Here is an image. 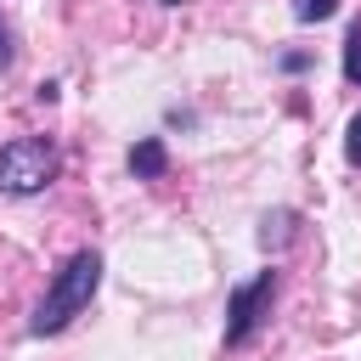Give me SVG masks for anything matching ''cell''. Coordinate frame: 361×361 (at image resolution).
I'll use <instances>...</instances> for the list:
<instances>
[{"label": "cell", "instance_id": "cell-1", "mask_svg": "<svg viewBox=\"0 0 361 361\" xmlns=\"http://www.w3.org/2000/svg\"><path fill=\"white\" fill-rule=\"evenodd\" d=\"M96 288H102V254H96V248L68 254V259H62V271L51 276L45 299L34 305L28 333H34V338H56L62 327H73V316H85V310H90Z\"/></svg>", "mask_w": 361, "mask_h": 361}, {"label": "cell", "instance_id": "cell-2", "mask_svg": "<svg viewBox=\"0 0 361 361\" xmlns=\"http://www.w3.org/2000/svg\"><path fill=\"white\" fill-rule=\"evenodd\" d=\"M56 169H62V152H56L51 135H17V141L0 147V192H6V197H34V192H45V186L56 180Z\"/></svg>", "mask_w": 361, "mask_h": 361}, {"label": "cell", "instance_id": "cell-3", "mask_svg": "<svg viewBox=\"0 0 361 361\" xmlns=\"http://www.w3.org/2000/svg\"><path fill=\"white\" fill-rule=\"evenodd\" d=\"M276 288H282L276 271H259L254 282L231 288V299H226V344H231V350L248 344V338L265 327V316H271V305H276Z\"/></svg>", "mask_w": 361, "mask_h": 361}, {"label": "cell", "instance_id": "cell-4", "mask_svg": "<svg viewBox=\"0 0 361 361\" xmlns=\"http://www.w3.org/2000/svg\"><path fill=\"white\" fill-rule=\"evenodd\" d=\"M164 169H169V147H164L158 135H141V141L130 147V175H135V180H164Z\"/></svg>", "mask_w": 361, "mask_h": 361}, {"label": "cell", "instance_id": "cell-5", "mask_svg": "<svg viewBox=\"0 0 361 361\" xmlns=\"http://www.w3.org/2000/svg\"><path fill=\"white\" fill-rule=\"evenodd\" d=\"M293 220H299L293 209H276V214H265V220H259V243H265V248L288 243V237H293Z\"/></svg>", "mask_w": 361, "mask_h": 361}, {"label": "cell", "instance_id": "cell-6", "mask_svg": "<svg viewBox=\"0 0 361 361\" xmlns=\"http://www.w3.org/2000/svg\"><path fill=\"white\" fill-rule=\"evenodd\" d=\"M344 79L361 90V17H355L350 34H344Z\"/></svg>", "mask_w": 361, "mask_h": 361}, {"label": "cell", "instance_id": "cell-7", "mask_svg": "<svg viewBox=\"0 0 361 361\" xmlns=\"http://www.w3.org/2000/svg\"><path fill=\"white\" fill-rule=\"evenodd\" d=\"M338 11V0H293V17L299 23H327Z\"/></svg>", "mask_w": 361, "mask_h": 361}, {"label": "cell", "instance_id": "cell-8", "mask_svg": "<svg viewBox=\"0 0 361 361\" xmlns=\"http://www.w3.org/2000/svg\"><path fill=\"white\" fill-rule=\"evenodd\" d=\"M344 158L361 169V113H355V118H350V130H344Z\"/></svg>", "mask_w": 361, "mask_h": 361}, {"label": "cell", "instance_id": "cell-9", "mask_svg": "<svg viewBox=\"0 0 361 361\" xmlns=\"http://www.w3.org/2000/svg\"><path fill=\"white\" fill-rule=\"evenodd\" d=\"M11 56H17V45H11V28H6V17H0V73L11 68Z\"/></svg>", "mask_w": 361, "mask_h": 361}, {"label": "cell", "instance_id": "cell-10", "mask_svg": "<svg viewBox=\"0 0 361 361\" xmlns=\"http://www.w3.org/2000/svg\"><path fill=\"white\" fill-rule=\"evenodd\" d=\"M282 68H288V73H299V68H310V56H305V51H282Z\"/></svg>", "mask_w": 361, "mask_h": 361}, {"label": "cell", "instance_id": "cell-11", "mask_svg": "<svg viewBox=\"0 0 361 361\" xmlns=\"http://www.w3.org/2000/svg\"><path fill=\"white\" fill-rule=\"evenodd\" d=\"M164 6H180V0H164Z\"/></svg>", "mask_w": 361, "mask_h": 361}]
</instances>
